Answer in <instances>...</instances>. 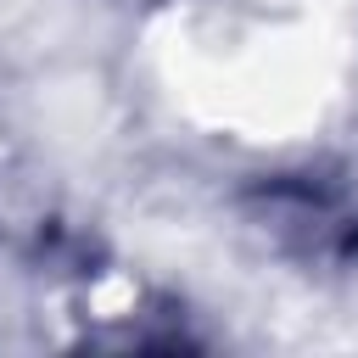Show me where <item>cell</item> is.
<instances>
[{
	"label": "cell",
	"mask_w": 358,
	"mask_h": 358,
	"mask_svg": "<svg viewBox=\"0 0 358 358\" xmlns=\"http://www.w3.org/2000/svg\"><path fill=\"white\" fill-rule=\"evenodd\" d=\"M235 207L274 257L319 274L358 268V157H308L252 173Z\"/></svg>",
	"instance_id": "obj_1"
}]
</instances>
